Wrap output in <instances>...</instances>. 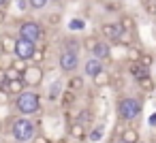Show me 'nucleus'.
Here are the masks:
<instances>
[{"mask_svg":"<svg viewBox=\"0 0 156 143\" xmlns=\"http://www.w3.org/2000/svg\"><path fill=\"white\" fill-rule=\"evenodd\" d=\"M13 107L22 117H32L41 111V96L32 90H24L20 96H15Z\"/></svg>","mask_w":156,"mask_h":143,"instance_id":"1","label":"nucleus"},{"mask_svg":"<svg viewBox=\"0 0 156 143\" xmlns=\"http://www.w3.org/2000/svg\"><path fill=\"white\" fill-rule=\"evenodd\" d=\"M118 117H120V122H133V120H137L139 115H141V111H143V103L137 98V96H122L120 100H118Z\"/></svg>","mask_w":156,"mask_h":143,"instance_id":"2","label":"nucleus"},{"mask_svg":"<svg viewBox=\"0 0 156 143\" xmlns=\"http://www.w3.org/2000/svg\"><path fill=\"white\" fill-rule=\"evenodd\" d=\"M37 134V124L32 122V117H15L11 122V137L17 143H28L32 141V137Z\"/></svg>","mask_w":156,"mask_h":143,"instance_id":"3","label":"nucleus"},{"mask_svg":"<svg viewBox=\"0 0 156 143\" xmlns=\"http://www.w3.org/2000/svg\"><path fill=\"white\" fill-rule=\"evenodd\" d=\"M17 39H24V41L37 45V43H41V41L45 39V30H43V26H41L39 22L26 19V22H22L20 28H17Z\"/></svg>","mask_w":156,"mask_h":143,"instance_id":"4","label":"nucleus"},{"mask_svg":"<svg viewBox=\"0 0 156 143\" xmlns=\"http://www.w3.org/2000/svg\"><path fill=\"white\" fill-rule=\"evenodd\" d=\"M43 77H45V71L43 66H37V64H28L26 71L22 73V81L26 88H39L43 83Z\"/></svg>","mask_w":156,"mask_h":143,"instance_id":"5","label":"nucleus"},{"mask_svg":"<svg viewBox=\"0 0 156 143\" xmlns=\"http://www.w3.org/2000/svg\"><path fill=\"white\" fill-rule=\"evenodd\" d=\"M34 51H37V45H34V43H28V41H24V39H17V41H15V49H13V58L28 64V62L32 60Z\"/></svg>","mask_w":156,"mask_h":143,"instance_id":"6","label":"nucleus"},{"mask_svg":"<svg viewBox=\"0 0 156 143\" xmlns=\"http://www.w3.org/2000/svg\"><path fill=\"white\" fill-rule=\"evenodd\" d=\"M58 66L62 73H75L77 66H79V54H73V51H62L60 58H58Z\"/></svg>","mask_w":156,"mask_h":143,"instance_id":"7","label":"nucleus"},{"mask_svg":"<svg viewBox=\"0 0 156 143\" xmlns=\"http://www.w3.org/2000/svg\"><path fill=\"white\" fill-rule=\"evenodd\" d=\"M90 56L96 58V60H101V62H105V60L111 58V45H109L107 41H103V39H96V43H94Z\"/></svg>","mask_w":156,"mask_h":143,"instance_id":"8","label":"nucleus"},{"mask_svg":"<svg viewBox=\"0 0 156 143\" xmlns=\"http://www.w3.org/2000/svg\"><path fill=\"white\" fill-rule=\"evenodd\" d=\"M120 26L115 24V22H105L103 26H101V34H103V39H107V43H115L118 41V37H120Z\"/></svg>","mask_w":156,"mask_h":143,"instance_id":"9","label":"nucleus"},{"mask_svg":"<svg viewBox=\"0 0 156 143\" xmlns=\"http://www.w3.org/2000/svg\"><path fill=\"white\" fill-rule=\"evenodd\" d=\"M0 90H5L9 96H20V94L26 90V85H24V81H22V77H20V79H13V81H5Z\"/></svg>","mask_w":156,"mask_h":143,"instance_id":"10","label":"nucleus"},{"mask_svg":"<svg viewBox=\"0 0 156 143\" xmlns=\"http://www.w3.org/2000/svg\"><path fill=\"white\" fill-rule=\"evenodd\" d=\"M101 71H105V66H103V62H101V60H96V58H92V56H90V58L83 62V73H86L90 79H92L94 75H98Z\"/></svg>","mask_w":156,"mask_h":143,"instance_id":"11","label":"nucleus"},{"mask_svg":"<svg viewBox=\"0 0 156 143\" xmlns=\"http://www.w3.org/2000/svg\"><path fill=\"white\" fill-rule=\"evenodd\" d=\"M15 37L11 32H2L0 34V54H13L15 49Z\"/></svg>","mask_w":156,"mask_h":143,"instance_id":"12","label":"nucleus"},{"mask_svg":"<svg viewBox=\"0 0 156 143\" xmlns=\"http://www.w3.org/2000/svg\"><path fill=\"white\" fill-rule=\"evenodd\" d=\"M69 137H71L73 141H83V139H86V128H83V124H79L77 120H73V122L69 124Z\"/></svg>","mask_w":156,"mask_h":143,"instance_id":"13","label":"nucleus"},{"mask_svg":"<svg viewBox=\"0 0 156 143\" xmlns=\"http://www.w3.org/2000/svg\"><path fill=\"white\" fill-rule=\"evenodd\" d=\"M111 79H113V75H111L109 71H101L98 75L92 77V83H94L96 88H107V85L111 83Z\"/></svg>","mask_w":156,"mask_h":143,"instance_id":"14","label":"nucleus"},{"mask_svg":"<svg viewBox=\"0 0 156 143\" xmlns=\"http://www.w3.org/2000/svg\"><path fill=\"white\" fill-rule=\"evenodd\" d=\"M66 88H69V92H75V94H77V92H81V90L86 88V81H83L81 75H71Z\"/></svg>","mask_w":156,"mask_h":143,"instance_id":"15","label":"nucleus"},{"mask_svg":"<svg viewBox=\"0 0 156 143\" xmlns=\"http://www.w3.org/2000/svg\"><path fill=\"white\" fill-rule=\"evenodd\" d=\"M120 141H124V143H139V130H135L133 126H128L120 137H118Z\"/></svg>","mask_w":156,"mask_h":143,"instance_id":"16","label":"nucleus"},{"mask_svg":"<svg viewBox=\"0 0 156 143\" xmlns=\"http://www.w3.org/2000/svg\"><path fill=\"white\" fill-rule=\"evenodd\" d=\"M62 81H51L49 83V90H47V98L49 100H58L60 96H62Z\"/></svg>","mask_w":156,"mask_h":143,"instance_id":"17","label":"nucleus"},{"mask_svg":"<svg viewBox=\"0 0 156 143\" xmlns=\"http://www.w3.org/2000/svg\"><path fill=\"white\" fill-rule=\"evenodd\" d=\"M118 26H120V30H124V32H135V19H133L130 15H124Z\"/></svg>","mask_w":156,"mask_h":143,"instance_id":"18","label":"nucleus"},{"mask_svg":"<svg viewBox=\"0 0 156 143\" xmlns=\"http://www.w3.org/2000/svg\"><path fill=\"white\" fill-rule=\"evenodd\" d=\"M13 60H15L13 54H0V71H2V73L9 71L13 66Z\"/></svg>","mask_w":156,"mask_h":143,"instance_id":"19","label":"nucleus"},{"mask_svg":"<svg viewBox=\"0 0 156 143\" xmlns=\"http://www.w3.org/2000/svg\"><path fill=\"white\" fill-rule=\"evenodd\" d=\"M141 56H143V51H141L139 47H135V45H130V47L126 49V58H128V62H139Z\"/></svg>","mask_w":156,"mask_h":143,"instance_id":"20","label":"nucleus"},{"mask_svg":"<svg viewBox=\"0 0 156 143\" xmlns=\"http://www.w3.org/2000/svg\"><path fill=\"white\" fill-rule=\"evenodd\" d=\"M60 98H62V107H66V109H69V107H73V103L77 100V94H75V92H69V90H64Z\"/></svg>","mask_w":156,"mask_h":143,"instance_id":"21","label":"nucleus"},{"mask_svg":"<svg viewBox=\"0 0 156 143\" xmlns=\"http://www.w3.org/2000/svg\"><path fill=\"white\" fill-rule=\"evenodd\" d=\"M79 49H81V45H79V41H77V39H66V41H64V49H62V51L79 54Z\"/></svg>","mask_w":156,"mask_h":143,"instance_id":"22","label":"nucleus"},{"mask_svg":"<svg viewBox=\"0 0 156 143\" xmlns=\"http://www.w3.org/2000/svg\"><path fill=\"white\" fill-rule=\"evenodd\" d=\"M137 83H139V88L143 92H152L154 90V79L152 77H141V79H137Z\"/></svg>","mask_w":156,"mask_h":143,"instance_id":"23","label":"nucleus"},{"mask_svg":"<svg viewBox=\"0 0 156 143\" xmlns=\"http://www.w3.org/2000/svg\"><path fill=\"white\" fill-rule=\"evenodd\" d=\"M86 28V22L81 19V17H73L71 22H69V30H73V32H79V30H83Z\"/></svg>","mask_w":156,"mask_h":143,"instance_id":"24","label":"nucleus"},{"mask_svg":"<svg viewBox=\"0 0 156 143\" xmlns=\"http://www.w3.org/2000/svg\"><path fill=\"white\" fill-rule=\"evenodd\" d=\"M118 45H126V49L130 47V43H133V32H120V37H118V41H115Z\"/></svg>","mask_w":156,"mask_h":143,"instance_id":"25","label":"nucleus"},{"mask_svg":"<svg viewBox=\"0 0 156 143\" xmlns=\"http://www.w3.org/2000/svg\"><path fill=\"white\" fill-rule=\"evenodd\" d=\"M49 5V0H28V9L32 11H43Z\"/></svg>","mask_w":156,"mask_h":143,"instance_id":"26","label":"nucleus"},{"mask_svg":"<svg viewBox=\"0 0 156 143\" xmlns=\"http://www.w3.org/2000/svg\"><path fill=\"white\" fill-rule=\"evenodd\" d=\"M103 130H105V128H103V124H98V126L90 132V139H92V141H101V139H103Z\"/></svg>","mask_w":156,"mask_h":143,"instance_id":"27","label":"nucleus"},{"mask_svg":"<svg viewBox=\"0 0 156 143\" xmlns=\"http://www.w3.org/2000/svg\"><path fill=\"white\" fill-rule=\"evenodd\" d=\"M139 66L150 71V66H152V56H150V54H143V56H141V60H139Z\"/></svg>","mask_w":156,"mask_h":143,"instance_id":"28","label":"nucleus"},{"mask_svg":"<svg viewBox=\"0 0 156 143\" xmlns=\"http://www.w3.org/2000/svg\"><path fill=\"white\" fill-rule=\"evenodd\" d=\"M60 19H62V15H60V13H51V15H47V19H45V22H47L49 26H58V24H60Z\"/></svg>","mask_w":156,"mask_h":143,"instance_id":"29","label":"nucleus"},{"mask_svg":"<svg viewBox=\"0 0 156 143\" xmlns=\"http://www.w3.org/2000/svg\"><path fill=\"white\" fill-rule=\"evenodd\" d=\"M43 60H45V54H43V49H37V51H34V56H32V60H30V62H32V64H37V66H41V64H39V62H43Z\"/></svg>","mask_w":156,"mask_h":143,"instance_id":"30","label":"nucleus"},{"mask_svg":"<svg viewBox=\"0 0 156 143\" xmlns=\"http://www.w3.org/2000/svg\"><path fill=\"white\" fill-rule=\"evenodd\" d=\"M143 7L150 15H156V2H152V0H143Z\"/></svg>","mask_w":156,"mask_h":143,"instance_id":"31","label":"nucleus"},{"mask_svg":"<svg viewBox=\"0 0 156 143\" xmlns=\"http://www.w3.org/2000/svg\"><path fill=\"white\" fill-rule=\"evenodd\" d=\"M26 66H28L26 62H22V60H13V66H11V68H15V71H17L20 75H22V73L26 71Z\"/></svg>","mask_w":156,"mask_h":143,"instance_id":"32","label":"nucleus"},{"mask_svg":"<svg viewBox=\"0 0 156 143\" xmlns=\"http://www.w3.org/2000/svg\"><path fill=\"white\" fill-rule=\"evenodd\" d=\"M9 100H11V96H9L5 90H0V107H2V105H9Z\"/></svg>","mask_w":156,"mask_h":143,"instance_id":"33","label":"nucleus"},{"mask_svg":"<svg viewBox=\"0 0 156 143\" xmlns=\"http://www.w3.org/2000/svg\"><path fill=\"white\" fill-rule=\"evenodd\" d=\"M94 43H96V39H94V37H88V39L83 41V47H86L88 51H92V47H94Z\"/></svg>","mask_w":156,"mask_h":143,"instance_id":"34","label":"nucleus"},{"mask_svg":"<svg viewBox=\"0 0 156 143\" xmlns=\"http://www.w3.org/2000/svg\"><path fill=\"white\" fill-rule=\"evenodd\" d=\"M32 143H49V139L45 134H34L32 137Z\"/></svg>","mask_w":156,"mask_h":143,"instance_id":"35","label":"nucleus"},{"mask_svg":"<svg viewBox=\"0 0 156 143\" xmlns=\"http://www.w3.org/2000/svg\"><path fill=\"white\" fill-rule=\"evenodd\" d=\"M15 5L20 11H28V0H15Z\"/></svg>","mask_w":156,"mask_h":143,"instance_id":"36","label":"nucleus"},{"mask_svg":"<svg viewBox=\"0 0 156 143\" xmlns=\"http://www.w3.org/2000/svg\"><path fill=\"white\" fill-rule=\"evenodd\" d=\"M7 22V13H5V9H0V26H2Z\"/></svg>","mask_w":156,"mask_h":143,"instance_id":"37","label":"nucleus"},{"mask_svg":"<svg viewBox=\"0 0 156 143\" xmlns=\"http://www.w3.org/2000/svg\"><path fill=\"white\" fill-rule=\"evenodd\" d=\"M147 124H150V126H156V113H152V115H150V120H147Z\"/></svg>","mask_w":156,"mask_h":143,"instance_id":"38","label":"nucleus"},{"mask_svg":"<svg viewBox=\"0 0 156 143\" xmlns=\"http://www.w3.org/2000/svg\"><path fill=\"white\" fill-rule=\"evenodd\" d=\"M7 5H9V0H0V9H5Z\"/></svg>","mask_w":156,"mask_h":143,"instance_id":"39","label":"nucleus"},{"mask_svg":"<svg viewBox=\"0 0 156 143\" xmlns=\"http://www.w3.org/2000/svg\"><path fill=\"white\" fill-rule=\"evenodd\" d=\"M49 2H62V0H49Z\"/></svg>","mask_w":156,"mask_h":143,"instance_id":"40","label":"nucleus"},{"mask_svg":"<svg viewBox=\"0 0 156 143\" xmlns=\"http://www.w3.org/2000/svg\"><path fill=\"white\" fill-rule=\"evenodd\" d=\"M115 143H124V141H120V139H118V141H115Z\"/></svg>","mask_w":156,"mask_h":143,"instance_id":"41","label":"nucleus"},{"mask_svg":"<svg viewBox=\"0 0 156 143\" xmlns=\"http://www.w3.org/2000/svg\"><path fill=\"white\" fill-rule=\"evenodd\" d=\"M150 143H156V139H152V141H150Z\"/></svg>","mask_w":156,"mask_h":143,"instance_id":"42","label":"nucleus"},{"mask_svg":"<svg viewBox=\"0 0 156 143\" xmlns=\"http://www.w3.org/2000/svg\"><path fill=\"white\" fill-rule=\"evenodd\" d=\"M0 128H2V126H0Z\"/></svg>","mask_w":156,"mask_h":143,"instance_id":"43","label":"nucleus"}]
</instances>
